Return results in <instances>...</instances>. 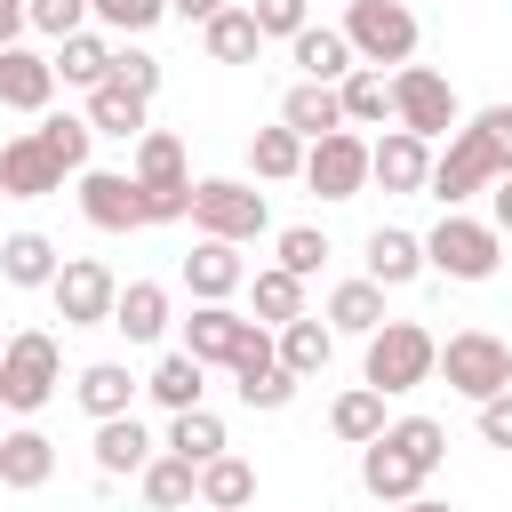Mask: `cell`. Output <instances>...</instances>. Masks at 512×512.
Returning a JSON list of instances; mask_svg holds the SVG:
<instances>
[{
    "instance_id": "obj_1",
    "label": "cell",
    "mask_w": 512,
    "mask_h": 512,
    "mask_svg": "<svg viewBox=\"0 0 512 512\" xmlns=\"http://www.w3.org/2000/svg\"><path fill=\"white\" fill-rule=\"evenodd\" d=\"M496 176H512V104H488V112H472L464 128H448V152L432 160L424 192H432L440 208H456V200L488 192Z\"/></svg>"
},
{
    "instance_id": "obj_2",
    "label": "cell",
    "mask_w": 512,
    "mask_h": 512,
    "mask_svg": "<svg viewBox=\"0 0 512 512\" xmlns=\"http://www.w3.org/2000/svg\"><path fill=\"white\" fill-rule=\"evenodd\" d=\"M440 456H448V432H440L432 416H400V424H384V432L360 448V488H368L376 504H400V496H416V488L440 472Z\"/></svg>"
},
{
    "instance_id": "obj_3",
    "label": "cell",
    "mask_w": 512,
    "mask_h": 512,
    "mask_svg": "<svg viewBox=\"0 0 512 512\" xmlns=\"http://www.w3.org/2000/svg\"><path fill=\"white\" fill-rule=\"evenodd\" d=\"M56 384H64V360H56V336H48V328H24V336L0 344V408H8V416L48 408Z\"/></svg>"
},
{
    "instance_id": "obj_4",
    "label": "cell",
    "mask_w": 512,
    "mask_h": 512,
    "mask_svg": "<svg viewBox=\"0 0 512 512\" xmlns=\"http://www.w3.org/2000/svg\"><path fill=\"white\" fill-rule=\"evenodd\" d=\"M192 224H200V240H256V232H272V200L256 192V184H240V176H200L192 184Z\"/></svg>"
},
{
    "instance_id": "obj_5",
    "label": "cell",
    "mask_w": 512,
    "mask_h": 512,
    "mask_svg": "<svg viewBox=\"0 0 512 512\" xmlns=\"http://www.w3.org/2000/svg\"><path fill=\"white\" fill-rule=\"evenodd\" d=\"M136 192H144V224H176L192 216V176H184V144L168 128L136 136Z\"/></svg>"
},
{
    "instance_id": "obj_6",
    "label": "cell",
    "mask_w": 512,
    "mask_h": 512,
    "mask_svg": "<svg viewBox=\"0 0 512 512\" xmlns=\"http://www.w3.org/2000/svg\"><path fill=\"white\" fill-rule=\"evenodd\" d=\"M432 360H440L432 328H416V320H384V328L368 336V368H360V384H376V392L392 400V392H416V384L432 376Z\"/></svg>"
},
{
    "instance_id": "obj_7",
    "label": "cell",
    "mask_w": 512,
    "mask_h": 512,
    "mask_svg": "<svg viewBox=\"0 0 512 512\" xmlns=\"http://www.w3.org/2000/svg\"><path fill=\"white\" fill-rule=\"evenodd\" d=\"M496 256H504V232L480 224V216H456V208H448V216L424 232V264L448 272V280H488Z\"/></svg>"
},
{
    "instance_id": "obj_8",
    "label": "cell",
    "mask_w": 512,
    "mask_h": 512,
    "mask_svg": "<svg viewBox=\"0 0 512 512\" xmlns=\"http://www.w3.org/2000/svg\"><path fill=\"white\" fill-rule=\"evenodd\" d=\"M432 368L448 376V392L488 400V392H504V384H512V344H504V336H488V328H456V336L440 344V360H432Z\"/></svg>"
},
{
    "instance_id": "obj_9",
    "label": "cell",
    "mask_w": 512,
    "mask_h": 512,
    "mask_svg": "<svg viewBox=\"0 0 512 512\" xmlns=\"http://www.w3.org/2000/svg\"><path fill=\"white\" fill-rule=\"evenodd\" d=\"M336 32H344V40H352V56H360V64H376V72L416 56V16H408V0H352Z\"/></svg>"
},
{
    "instance_id": "obj_10",
    "label": "cell",
    "mask_w": 512,
    "mask_h": 512,
    "mask_svg": "<svg viewBox=\"0 0 512 512\" xmlns=\"http://www.w3.org/2000/svg\"><path fill=\"white\" fill-rule=\"evenodd\" d=\"M48 296H56V320H64V328H112L120 280H112V264H96V256H64L56 280H48Z\"/></svg>"
},
{
    "instance_id": "obj_11",
    "label": "cell",
    "mask_w": 512,
    "mask_h": 512,
    "mask_svg": "<svg viewBox=\"0 0 512 512\" xmlns=\"http://www.w3.org/2000/svg\"><path fill=\"white\" fill-rule=\"evenodd\" d=\"M392 120L432 144V136L456 128V88H448L432 64H400V72H392Z\"/></svg>"
},
{
    "instance_id": "obj_12",
    "label": "cell",
    "mask_w": 512,
    "mask_h": 512,
    "mask_svg": "<svg viewBox=\"0 0 512 512\" xmlns=\"http://www.w3.org/2000/svg\"><path fill=\"white\" fill-rule=\"evenodd\" d=\"M304 184H312L320 200H352V192L368 184V144H360L352 128L312 136V144H304Z\"/></svg>"
},
{
    "instance_id": "obj_13",
    "label": "cell",
    "mask_w": 512,
    "mask_h": 512,
    "mask_svg": "<svg viewBox=\"0 0 512 512\" xmlns=\"http://www.w3.org/2000/svg\"><path fill=\"white\" fill-rule=\"evenodd\" d=\"M80 216H88L96 232H136V224H144L136 176H120V168H80Z\"/></svg>"
},
{
    "instance_id": "obj_14",
    "label": "cell",
    "mask_w": 512,
    "mask_h": 512,
    "mask_svg": "<svg viewBox=\"0 0 512 512\" xmlns=\"http://www.w3.org/2000/svg\"><path fill=\"white\" fill-rule=\"evenodd\" d=\"M56 184H64V160L40 144V128H24V136L0 144V192H8V200H40V192H56Z\"/></svg>"
},
{
    "instance_id": "obj_15",
    "label": "cell",
    "mask_w": 512,
    "mask_h": 512,
    "mask_svg": "<svg viewBox=\"0 0 512 512\" xmlns=\"http://www.w3.org/2000/svg\"><path fill=\"white\" fill-rule=\"evenodd\" d=\"M248 336H256V320H240L232 304H200V312L184 320V352H192L200 368H232Z\"/></svg>"
},
{
    "instance_id": "obj_16",
    "label": "cell",
    "mask_w": 512,
    "mask_h": 512,
    "mask_svg": "<svg viewBox=\"0 0 512 512\" xmlns=\"http://www.w3.org/2000/svg\"><path fill=\"white\" fill-rule=\"evenodd\" d=\"M232 384H240V400H248V408H288V400H296V376L280 368V352H272V336H264V328L240 344Z\"/></svg>"
},
{
    "instance_id": "obj_17",
    "label": "cell",
    "mask_w": 512,
    "mask_h": 512,
    "mask_svg": "<svg viewBox=\"0 0 512 512\" xmlns=\"http://www.w3.org/2000/svg\"><path fill=\"white\" fill-rule=\"evenodd\" d=\"M48 96H56V64L24 40H8L0 48V104L8 112H48Z\"/></svg>"
},
{
    "instance_id": "obj_18",
    "label": "cell",
    "mask_w": 512,
    "mask_h": 512,
    "mask_svg": "<svg viewBox=\"0 0 512 512\" xmlns=\"http://www.w3.org/2000/svg\"><path fill=\"white\" fill-rule=\"evenodd\" d=\"M368 176H376L384 192H424V176H432V144L408 136V128H392L384 144H368Z\"/></svg>"
},
{
    "instance_id": "obj_19",
    "label": "cell",
    "mask_w": 512,
    "mask_h": 512,
    "mask_svg": "<svg viewBox=\"0 0 512 512\" xmlns=\"http://www.w3.org/2000/svg\"><path fill=\"white\" fill-rule=\"evenodd\" d=\"M416 272H424V240L400 232V224H376V232H368V280H376V288H408Z\"/></svg>"
},
{
    "instance_id": "obj_20",
    "label": "cell",
    "mask_w": 512,
    "mask_h": 512,
    "mask_svg": "<svg viewBox=\"0 0 512 512\" xmlns=\"http://www.w3.org/2000/svg\"><path fill=\"white\" fill-rule=\"evenodd\" d=\"M272 352H280V368L304 384V376H320V368H328L336 328H328V320H312V312H296V320H280V344H272Z\"/></svg>"
},
{
    "instance_id": "obj_21",
    "label": "cell",
    "mask_w": 512,
    "mask_h": 512,
    "mask_svg": "<svg viewBox=\"0 0 512 512\" xmlns=\"http://www.w3.org/2000/svg\"><path fill=\"white\" fill-rule=\"evenodd\" d=\"M144 464H152V432L136 424V408L128 416H104L96 424V472L120 480V472H144Z\"/></svg>"
},
{
    "instance_id": "obj_22",
    "label": "cell",
    "mask_w": 512,
    "mask_h": 512,
    "mask_svg": "<svg viewBox=\"0 0 512 512\" xmlns=\"http://www.w3.org/2000/svg\"><path fill=\"white\" fill-rule=\"evenodd\" d=\"M192 496H200L208 512H248V504H256V464H240V456H208V464L192 472Z\"/></svg>"
},
{
    "instance_id": "obj_23",
    "label": "cell",
    "mask_w": 512,
    "mask_h": 512,
    "mask_svg": "<svg viewBox=\"0 0 512 512\" xmlns=\"http://www.w3.org/2000/svg\"><path fill=\"white\" fill-rule=\"evenodd\" d=\"M48 472H56V440L48 432H32V424L0 432V488H40Z\"/></svg>"
},
{
    "instance_id": "obj_24",
    "label": "cell",
    "mask_w": 512,
    "mask_h": 512,
    "mask_svg": "<svg viewBox=\"0 0 512 512\" xmlns=\"http://www.w3.org/2000/svg\"><path fill=\"white\" fill-rule=\"evenodd\" d=\"M288 56L304 64V80H328V88H336V80L360 64V56H352V40H344L336 24H304V32L288 40Z\"/></svg>"
},
{
    "instance_id": "obj_25",
    "label": "cell",
    "mask_w": 512,
    "mask_h": 512,
    "mask_svg": "<svg viewBox=\"0 0 512 512\" xmlns=\"http://www.w3.org/2000/svg\"><path fill=\"white\" fill-rule=\"evenodd\" d=\"M280 128H296L304 144H312V136H328V128H344L336 88H328V80H296V88L280 96Z\"/></svg>"
},
{
    "instance_id": "obj_26",
    "label": "cell",
    "mask_w": 512,
    "mask_h": 512,
    "mask_svg": "<svg viewBox=\"0 0 512 512\" xmlns=\"http://www.w3.org/2000/svg\"><path fill=\"white\" fill-rule=\"evenodd\" d=\"M56 264H64V256H56L48 232H8V240H0V280H8V288H48Z\"/></svg>"
},
{
    "instance_id": "obj_27",
    "label": "cell",
    "mask_w": 512,
    "mask_h": 512,
    "mask_svg": "<svg viewBox=\"0 0 512 512\" xmlns=\"http://www.w3.org/2000/svg\"><path fill=\"white\" fill-rule=\"evenodd\" d=\"M248 272H240V256H232V240H200L192 256H184V288L200 296V304H224L232 288H240Z\"/></svg>"
},
{
    "instance_id": "obj_28",
    "label": "cell",
    "mask_w": 512,
    "mask_h": 512,
    "mask_svg": "<svg viewBox=\"0 0 512 512\" xmlns=\"http://www.w3.org/2000/svg\"><path fill=\"white\" fill-rule=\"evenodd\" d=\"M112 328H120L128 344H152V336L168 328V288H160V280H128V288L112 296Z\"/></svg>"
},
{
    "instance_id": "obj_29",
    "label": "cell",
    "mask_w": 512,
    "mask_h": 512,
    "mask_svg": "<svg viewBox=\"0 0 512 512\" xmlns=\"http://www.w3.org/2000/svg\"><path fill=\"white\" fill-rule=\"evenodd\" d=\"M48 64H56V80L96 88V80H112V40L80 24V32H64V40H56V56H48Z\"/></svg>"
},
{
    "instance_id": "obj_30",
    "label": "cell",
    "mask_w": 512,
    "mask_h": 512,
    "mask_svg": "<svg viewBox=\"0 0 512 512\" xmlns=\"http://www.w3.org/2000/svg\"><path fill=\"white\" fill-rule=\"evenodd\" d=\"M144 104H152V96L120 88V80H96V88H88V128H96V136H144V128H152Z\"/></svg>"
},
{
    "instance_id": "obj_31",
    "label": "cell",
    "mask_w": 512,
    "mask_h": 512,
    "mask_svg": "<svg viewBox=\"0 0 512 512\" xmlns=\"http://www.w3.org/2000/svg\"><path fill=\"white\" fill-rule=\"evenodd\" d=\"M200 48H208L216 64H256L264 32H256V16H248V8H216V16L200 24Z\"/></svg>"
},
{
    "instance_id": "obj_32",
    "label": "cell",
    "mask_w": 512,
    "mask_h": 512,
    "mask_svg": "<svg viewBox=\"0 0 512 512\" xmlns=\"http://www.w3.org/2000/svg\"><path fill=\"white\" fill-rule=\"evenodd\" d=\"M336 104H344V128H376V120L392 112V80H384L376 64H352V72L336 80Z\"/></svg>"
},
{
    "instance_id": "obj_33",
    "label": "cell",
    "mask_w": 512,
    "mask_h": 512,
    "mask_svg": "<svg viewBox=\"0 0 512 512\" xmlns=\"http://www.w3.org/2000/svg\"><path fill=\"white\" fill-rule=\"evenodd\" d=\"M72 392H80V408H88V416L104 424V416H128V400H136V376H128L120 360H88Z\"/></svg>"
},
{
    "instance_id": "obj_34",
    "label": "cell",
    "mask_w": 512,
    "mask_h": 512,
    "mask_svg": "<svg viewBox=\"0 0 512 512\" xmlns=\"http://www.w3.org/2000/svg\"><path fill=\"white\" fill-rule=\"evenodd\" d=\"M328 328H336V336H376V328H384V288H376V280H344V288L328 296Z\"/></svg>"
},
{
    "instance_id": "obj_35",
    "label": "cell",
    "mask_w": 512,
    "mask_h": 512,
    "mask_svg": "<svg viewBox=\"0 0 512 512\" xmlns=\"http://www.w3.org/2000/svg\"><path fill=\"white\" fill-rule=\"evenodd\" d=\"M248 168H256L264 184L304 176V136H296V128H256V136H248Z\"/></svg>"
},
{
    "instance_id": "obj_36",
    "label": "cell",
    "mask_w": 512,
    "mask_h": 512,
    "mask_svg": "<svg viewBox=\"0 0 512 512\" xmlns=\"http://www.w3.org/2000/svg\"><path fill=\"white\" fill-rule=\"evenodd\" d=\"M328 424H336V440H352V448H368V440L384 432V392H376V384H352V392H336V408H328Z\"/></svg>"
},
{
    "instance_id": "obj_37",
    "label": "cell",
    "mask_w": 512,
    "mask_h": 512,
    "mask_svg": "<svg viewBox=\"0 0 512 512\" xmlns=\"http://www.w3.org/2000/svg\"><path fill=\"white\" fill-rule=\"evenodd\" d=\"M200 384H208V368H200L192 352H168V360L152 368V384H144V392H152V400L176 416V408H200Z\"/></svg>"
},
{
    "instance_id": "obj_38",
    "label": "cell",
    "mask_w": 512,
    "mask_h": 512,
    "mask_svg": "<svg viewBox=\"0 0 512 512\" xmlns=\"http://www.w3.org/2000/svg\"><path fill=\"white\" fill-rule=\"evenodd\" d=\"M168 456H184V464L224 456V424H216L208 408H176V416H168Z\"/></svg>"
},
{
    "instance_id": "obj_39",
    "label": "cell",
    "mask_w": 512,
    "mask_h": 512,
    "mask_svg": "<svg viewBox=\"0 0 512 512\" xmlns=\"http://www.w3.org/2000/svg\"><path fill=\"white\" fill-rule=\"evenodd\" d=\"M40 144L64 160V176H80V168H88V144H96V128H88V112H48V120H40Z\"/></svg>"
},
{
    "instance_id": "obj_40",
    "label": "cell",
    "mask_w": 512,
    "mask_h": 512,
    "mask_svg": "<svg viewBox=\"0 0 512 512\" xmlns=\"http://www.w3.org/2000/svg\"><path fill=\"white\" fill-rule=\"evenodd\" d=\"M192 472H200V464H184V456H152V464H144V504H152V512L192 504Z\"/></svg>"
},
{
    "instance_id": "obj_41",
    "label": "cell",
    "mask_w": 512,
    "mask_h": 512,
    "mask_svg": "<svg viewBox=\"0 0 512 512\" xmlns=\"http://www.w3.org/2000/svg\"><path fill=\"white\" fill-rule=\"evenodd\" d=\"M248 296H256V320H272V328L304 312V280H296V272H280V264H272V272H256V288H248Z\"/></svg>"
},
{
    "instance_id": "obj_42",
    "label": "cell",
    "mask_w": 512,
    "mask_h": 512,
    "mask_svg": "<svg viewBox=\"0 0 512 512\" xmlns=\"http://www.w3.org/2000/svg\"><path fill=\"white\" fill-rule=\"evenodd\" d=\"M320 264H328V232H312V224H288V232H280V272L312 280Z\"/></svg>"
},
{
    "instance_id": "obj_43",
    "label": "cell",
    "mask_w": 512,
    "mask_h": 512,
    "mask_svg": "<svg viewBox=\"0 0 512 512\" xmlns=\"http://www.w3.org/2000/svg\"><path fill=\"white\" fill-rule=\"evenodd\" d=\"M24 24H32V32H48V40H64V32H80V24H88V0H24Z\"/></svg>"
},
{
    "instance_id": "obj_44",
    "label": "cell",
    "mask_w": 512,
    "mask_h": 512,
    "mask_svg": "<svg viewBox=\"0 0 512 512\" xmlns=\"http://www.w3.org/2000/svg\"><path fill=\"white\" fill-rule=\"evenodd\" d=\"M88 16H104L112 32H152L168 16V0H88Z\"/></svg>"
},
{
    "instance_id": "obj_45",
    "label": "cell",
    "mask_w": 512,
    "mask_h": 512,
    "mask_svg": "<svg viewBox=\"0 0 512 512\" xmlns=\"http://www.w3.org/2000/svg\"><path fill=\"white\" fill-rule=\"evenodd\" d=\"M248 16H256V32L264 40H296L312 16H304V0H248Z\"/></svg>"
},
{
    "instance_id": "obj_46",
    "label": "cell",
    "mask_w": 512,
    "mask_h": 512,
    "mask_svg": "<svg viewBox=\"0 0 512 512\" xmlns=\"http://www.w3.org/2000/svg\"><path fill=\"white\" fill-rule=\"evenodd\" d=\"M112 80L136 88V96H152V88H160V56H144V48H112Z\"/></svg>"
},
{
    "instance_id": "obj_47",
    "label": "cell",
    "mask_w": 512,
    "mask_h": 512,
    "mask_svg": "<svg viewBox=\"0 0 512 512\" xmlns=\"http://www.w3.org/2000/svg\"><path fill=\"white\" fill-rule=\"evenodd\" d=\"M480 440H488V448H512V384L480 400Z\"/></svg>"
},
{
    "instance_id": "obj_48",
    "label": "cell",
    "mask_w": 512,
    "mask_h": 512,
    "mask_svg": "<svg viewBox=\"0 0 512 512\" xmlns=\"http://www.w3.org/2000/svg\"><path fill=\"white\" fill-rule=\"evenodd\" d=\"M216 8H232V0H168V16H184V24H208Z\"/></svg>"
},
{
    "instance_id": "obj_49",
    "label": "cell",
    "mask_w": 512,
    "mask_h": 512,
    "mask_svg": "<svg viewBox=\"0 0 512 512\" xmlns=\"http://www.w3.org/2000/svg\"><path fill=\"white\" fill-rule=\"evenodd\" d=\"M488 192H496V216H488V224H496V232H512V176H496Z\"/></svg>"
},
{
    "instance_id": "obj_50",
    "label": "cell",
    "mask_w": 512,
    "mask_h": 512,
    "mask_svg": "<svg viewBox=\"0 0 512 512\" xmlns=\"http://www.w3.org/2000/svg\"><path fill=\"white\" fill-rule=\"evenodd\" d=\"M16 32H24V0H0V48H8Z\"/></svg>"
},
{
    "instance_id": "obj_51",
    "label": "cell",
    "mask_w": 512,
    "mask_h": 512,
    "mask_svg": "<svg viewBox=\"0 0 512 512\" xmlns=\"http://www.w3.org/2000/svg\"><path fill=\"white\" fill-rule=\"evenodd\" d=\"M384 512H456V504H432V496H400V504H384Z\"/></svg>"
},
{
    "instance_id": "obj_52",
    "label": "cell",
    "mask_w": 512,
    "mask_h": 512,
    "mask_svg": "<svg viewBox=\"0 0 512 512\" xmlns=\"http://www.w3.org/2000/svg\"><path fill=\"white\" fill-rule=\"evenodd\" d=\"M0 416H8V408H0Z\"/></svg>"
}]
</instances>
